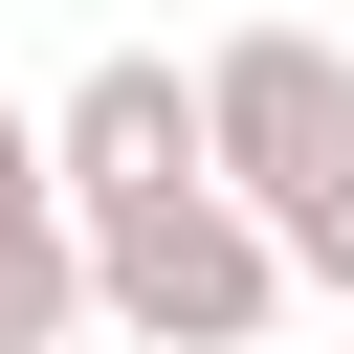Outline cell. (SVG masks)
<instances>
[{
	"instance_id": "obj_1",
	"label": "cell",
	"mask_w": 354,
	"mask_h": 354,
	"mask_svg": "<svg viewBox=\"0 0 354 354\" xmlns=\"http://www.w3.org/2000/svg\"><path fill=\"white\" fill-rule=\"evenodd\" d=\"M88 266H111V332H133V354H266V332H288V288H310V266H288V221H266V199H221V177H199V199H155V221H88Z\"/></svg>"
},
{
	"instance_id": "obj_2",
	"label": "cell",
	"mask_w": 354,
	"mask_h": 354,
	"mask_svg": "<svg viewBox=\"0 0 354 354\" xmlns=\"http://www.w3.org/2000/svg\"><path fill=\"white\" fill-rule=\"evenodd\" d=\"M199 88H221V199H266V221L354 199V44L332 22H221Z\"/></svg>"
},
{
	"instance_id": "obj_3",
	"label": "cell",
	"mask_w": 354,
	"mask_h": 354,
	"mask_svg": "<svg viewBox=\"0 0 354 354\" xmlns=\"http://www.w3.org/2000/svg\"><path fill=\"white\" fill-rule=\"evenodd\" d=\"M44 133H66V199H88V221H155V199H199V177H221V88H199L177 44L66 66V88H44Z\"/></svg>"
},
{
	"instance_id": "obj_4",
	"label": "cell",
	"mask_w": 354,
	"mask_h": 354,
	"mask_svg": "<svg viewBox=\"0 0 354 354\" xmlns=\"http://www.w3.org/2000/svg\"><path fill=\"white\" fill-rule=\"evenodd\" d=\"M66 332H111V266H88V221H22L0 243V354H66Z\"/></svg>"
},
{
	"instance_id": "obj_5",
	"label": "cell",
	"mask_w": 354,
	"mask_h": 354,
	"mask_svg": "<svg viewBox=\"0 0 354 354\" xmlns=\"http://www.w3.org/2000/svg\"><path fill=\"white\" fill-rule=\"evenodd\" d=\"M22 221H88V199H66V133L0 88V243H22Z\"/></svg>"
},
{
	"instance_id": "obj_6",
	"label": "cell",
	"mask_w": 354,
	"mask_h": 354,
	"mask_svg": "<svg viewBox=\"0 0 354 354\" xmlns=\"http://www.w3.org/2000/svg\"><path fill=\"white\" fill-rule=\"evenodd\" d=\"M288 266H310V288L354 310V199H310V221H288Z\"/></svg>"
}]
</instances>
